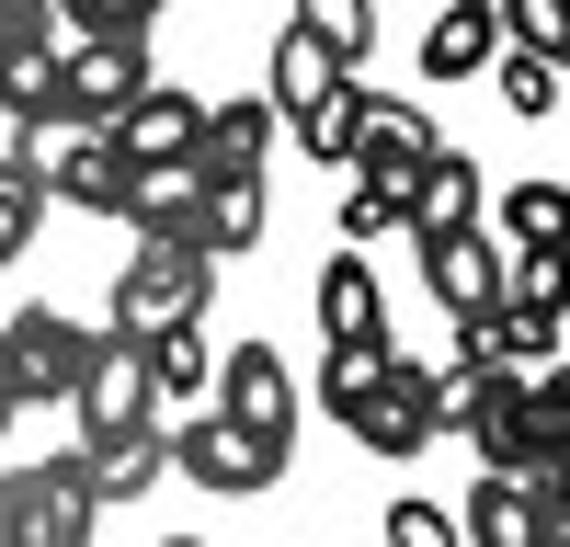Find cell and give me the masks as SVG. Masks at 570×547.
<instances>
[{"label":"cell","instance_id":"6da1fadb","mask_svg":"<svg viewBox=\"0 0 570 547\" xmlns=\"http://www.w3.org/2000/svg\"><path fill=\"white\" fill-rule=\"evenodd\" d=\"M58 69H69V115L80 126H115L160 91L149 69V12L137 0H91V12H58Z\"/></svg>","mask_w":570,"mask_h":547},{"label":"cell","instance_id":"7a4b0ae2","mask_svg":"<svg viewBox=\"0 0 570 547\" xmlns=\"http://www.w3.org/2000/svg\"><path fill=\"white\" fill-rule=\"evenodd\" d=\"M320 410L354 434V456H422L434 445V399H422V354H331L320 365Z\"/></svg>","mask_w":570,"mask_h":547},{"label":"cell","instance_id":"3957f363","mask_svg":"<svg viewBox=\"0 0 570 547\" xmlns=\"http://www.w3.org/2000/svg\"><path fill=\"white\" fill-rule=\"evenodd\" d=\"M206 297H217V262H206V251H183V240H137V251H126V274H115L104 342L149 354V342H171V331H195Z\"/></svg>","mask_w":570,"mask_h":547},{"label":"cell","instance_id":"277c9868","mask_svg":"<svg viewBox=\"0 0 570 547\" xmlns=\"http://www.w3.org/2000/svg\"><path fill=\"white\" fill-rule=\"evenodd\" d=\"M12 160L35 171V195H46V206L126 217V182H137V171H126V149H115L104 126H80V115H69V126H35V137H12Z\"/></svg>","mask_w":570,"mask_h":547},{"label":"cell","instance_id":"5b68a950","mask_svg":"<svg viewBox=\"0 0 570 547\" xmlns=\"http://www.w3.org/2000/svg\"><path fill=\"white\" fill-rule=\"evenodd\" d=\"M91 342H104V331H80L69 308H12V319H0V399H12V410H69Z\"/></svg>","mask_w":570,"mask_h":547},{"label":"cell","instance_id":"8992f818","mask_svg":"<svg viewBox=\"0 0 570 547\" xmlns=\"http://www.w3.org/2000/svg\"><path fill=\"white\" fill-rule=\"evenodd\" d=\"M217 422L240 434L263 468H285V456H297V377H285V354H274L263 331L217 354Z\"/></svg>","mask_w":570,"mask_h":547},{"label":"cell","instance_id":"52a82bcc","mask_svg":"<svg viewBox=\"0 0 570 547\" xmlns=\"http://www.w3.org/2000/svg\"><path fill=\"white\" fill-rule=\"evenodd\" d=\"M0 115H12V137H35V126H69L58 12H35V0H0Z\"/></svg>","mask_w":570,"mask_h":547},{"label":"cell","instance_id":"ba28073f","mask_svg":"<svg viewBox=\"0 0 570 547\" xmlns=\"http://www.w3.org/2000/svg\"><path fill=\"white\" fill-rule=\"evenodd\" d=\"M0 547H91V490H80L69 456L0 468Z\"/></svg>","mask_w":570,"mask_h":547},{"label":"cell","instance_id":"9c48e42d","mask_svg":"<svg viewBox=\"0 0 570 547\" xmlns=\"http://www.w3.org/2000/svg\"><path fill=\"white\" fill-rule=\"evenodd\" d=\"M343 91H354V69H343V46H331V23H320V12H285V34H274V91H263V103L285 115V137H297L320 103H343Z\"/></svg>","mask_w":570,"mask_h":547},{"label":"cell","instance_id":"30bf717a","mask_svg":"<svg viewBox=\"0 0 570 547\" xmlns=\"http://www.w3.org/2000/svg\"><path fill=\"white\" fill-rule=\"evenodd\" d=\"M160 445H171V468L195 479V490H217V501H252V490L285 479V468H263V456L217 422V410H183V422H160Z\"/></svg>","mask_w":570,"mask_h":547},{"label":"cell","instance_id":"8fae6325","mask_svg":"<svg viewBox=\"0 0 570 547\" xmlns=\"http://www.w3.org/2000/svg\"><path fill=\"white\" fill-rule=\"evenodd\" d=\"M80 445H126V434H149V354H126V342H91L80 365Z\"/></svg>","mask_w":570,"mask_h":547},{"label":"cell","instance_id":"7c38bea8","mask_svg":"<svg viewBox=\"0 0 570 547\" xmlns=\"http://www.w3.org/2000/svg\"><path fill=\"white\" fill-rule=\"evenodd\" d=\"M104 137L126 149V171H195V137H206V91L160 80L149 103H137V115H115Z\"/></svg>","mask_w":570,"mask_h":547},{"label":"cell","instance_id":"4fadbf2b","mask_svg":"<svg viewBox=\"0 0 570 547\" xmlns=\"http://www.w3.org/2000/svg\"><path fill=\"white\" fill-rule=\"evenodd\" d=\"M434 149H445V137L422 126V103H400V91H365V80H354V171H389V182H411Z\"/></svg>","mask_w":570,"mask_h":547},{"label":"cell","instance_id":"5bb4252c","mask_svg":"<svg viewBox=\"0 0 570 547\" xmlns=\"http://www.w3.org/2000/svg\"><path fill=\"white\" fill-rule=\"evenodd\" d=\"M422 286H434L445 319H491V308H502V240H491V228L422 240Z\"/></svg>","mask_w":570,"mask_h":547},{"label":"cell","instance_id":"9a60e30c","mask_svg":"<svg viewBox=\"0 0 570 547\" xmlns=\"http://www.w3.org/2000/svg\"><path fill=\"white\" fill-rule=\"evenodd\" d=\"M274 137H285V115L263 103V91H240V103H206V137H195V171H206V182H263Z\"/></svg>","mask_w":570,"mask_h":547},{"label":"cell","instance_id":"2e32d148","mask_svg":"<svg viewBox=\"0 0 570 547\" xmlns=\"http://www.w3.org/2000/svg\"><path fill=\"white\" fill-rule=\"evenodd\" d=\"M320 331H331V354H389V297H376L365 251L320 262Z\"/></svg>","mask_w":570,"mask_h":547},{"label":"cell","instance_id":"e0dca14e","mask_svg":"<svg viewBox=\"0 0 570 547\" xmlns=\"http://www.w3.org/2000/svg\"><path fill=\"white\" fill-rule=\"evenodd\" d=\"M491 240L502 262H570V182H502Z\"/></svg>","mask_w":570,"mask_h":547},{"label":"cell","instance_id":"ac0fdd59","mask_svg":"<svg viewBox=\"0 0 570 547\" xmlns=\"http://www.w3.org/2000/svg\"><path fill=\"white\" fill-rule=\"evenodd\" d=\"M456 228H480V160L445 137V149L411 171V240H456Z\"/></svg>","mask_w":570,"mask_h":547},{"label":"cell","instance_id":"d6986e66","mask_svg":"<svg viewBox=\"0 0 570 547\" xmlns=\"http://www.w3.org/2000/svg\"><path fill=\"white\" fill-rule=\"evenodd\" d=\"M480 69H502V23H491V0H456L422 34V80H480Z\"/></svg>","mask_w":570,"mask_h":547},{"label":"cell","instance_id":"ffe728a7","mask_svg":"<svg viewBox=\"0 0 570 547\" xmlns=\"http://www.w3.org/2000/svg\"><path fill=\"white\" fill-rule=\"evenodd\" d=\"M69 468H80V490H91V514H104V501H137V490H160L171 445H160V434H126V445H69Z\"/></svg>","mask_w":570,"mask_h":547},{"label":"cell","instance_id":"44dd1931","mask_svg":"<svg viewBox=\"0 0 570 547\" xmlns=\"http://www.w3.org/2000/svg\"><path fill=\"white\" fill-rule=\"evenodd\" d=\"M263 228H274V182H206V228H195V251H206V262L263 251Z\"/></svg>","mask_w":570,"mask_h":547},{"label":"cell","instance_id":"7402d4cb","mask_svg":"<svg viewBox=\"0 0 570 547\" xmlns=\"http://www.w3.org/2000/svg\"><path fill=\"white\" fill-rule=\"evenodd\" d=\"M456 536H468V547H537V490H513V479H468Z\"/></svg>","mask_w":570,"mask_h":547},{"label":"cell","instance_id":"603a6c76","mask_svg":"<svg viewBox=\"0 0 570 547\" xmlns=\"http://www.w3.org/2000/svg\"><path fill=\"white\" fill-rule=\"evenodd\" d=\"M331 228H343V251H365V240H389V228H411V182L354 171V182H343V206H331Z\"/></svg>","mask_w":570,"mask_h":547},{"label":"cell","instance_id":"cb8c5ba5","mask_svg":"<svg viewBox=\"0 0 570 547\" xmlns=\"http://www.w3.org/2000/svg\"><path fill=\"white\" fill-rule=\"evenodd\" d=\"M491 23H502V58L570 69V0H491Z\"/></svg>","mask_w":570,"mask_h":547},{"label":"cell","instance_id":"d4e9b609","mask_svg":"<svg viewBox=\"0 0 570 547\" xmlns=\"http://www.w3.org/2000/svg\"><path fill=\"white\" fill-rule=\"evenodd\" d=\"M525 399H537V456H548V479H570V365H537ZM548 479H537V490H548Z\"/></svg>","mask_w":570,"mask_h":547},{"label":"cell","instance_id":"484cf974","mask_svg":"<svg viewBox=\"0 0 570 547\" xmlns=\"http://www.w3.org/2000/svg\"><path fill=\"white\" fill-rule=\"evenodd\" d=\"M35 217H46V195H35V171L0 149V262H23V240H35Z\"/></svg>","mask_w":570,"mask_h":547},{"label":"cell","instance_id":"4316f807","mask_svg":"<svg viewBox=\"0 0 570 547\" xmlns=\"http://www.w3.org/2000/svg\"><path fill=\"white\" fill-rule=\"evenodd\" d=\"M297 149H308V160H331V171H354V91H343V103H320V115L297 126Z\"/></svg>","mask_w":570,"mask_h":547},{"label":"cell","instance_id":"83f0119b","mask_svg":"<svg viewBox=\"0 0 570 547\" xmlns=\"http://www.w3.org/2000/svg\"><path fill=\"white\" fill-rule=\"evenodd\" d=\"M502 103L525 115V126H548V115H559V69H537V58H502Z\"/></svg>","mask_w":570,"mask_h":547},{"label":"cell","instance_id":"f1b7e54d","mask_svg":"<svg viewBox=\"0 0 570 547\" xmlns=\"http://www.w3.org/2000/svg\"><path fill=\"white\" fill-rule=\"evenodd\" d=\"M389 547H468L445 501H389Z\"/></svg>","mask_w":570,"mask_h":547},{"label":"cell","instance_id":"f546056e","mask_svg":"<svg viewBox=\"0 0 570 547\" xmlns=\"http://www.w3.org/2000/svg\"><path fill=\"white\" fill-rule=\"evenodd\" d=\"M308 12L331 23V46H343V69H365V46H376V12H365V0H308Z\"/></svg>","mask_w":570,"mask_h":547},{"label":"cell","instance_id":"4dcf8cb0","mask_svg":"<svg viewBox=\"0 0 570 547\" xmlns=\"http://www.w3.org/2000/svg\"><path fill=\"white\" fill-rule=\"evenodd\" d=\"M537 547H570V479L537 490Z\"/></svg>","mask_w":570,"mask_h":547},{"label":"cell","instance_id":"1f68e13d","mask_svg":"<svg viewBox=\"0 0 570 547\" xmlns=\"http://www.w3.org/2000/svg\"><path fill=\"white\" fill-rule=\"evenodd\" d=\"M160 547H206V536H160Z\"/></svg>","mask_w":570,"mask_h":547},{"label":"cell","instance_id":"d6a6232c","mask_svg":"<svg viewBox=\"0 0 570 547\" xmlns=\"http://www.w3.org/2000/svg\"><path fill=\"white\" fill-rule=\"evenodd\" d=\"M0 434H12V399H0Z\"/></svg>","mask_w":570,"mask_h":547}]
</instances>
